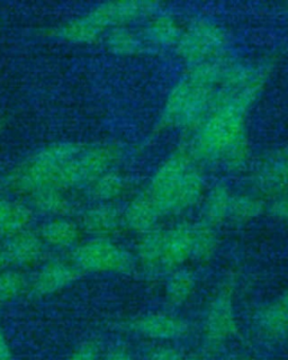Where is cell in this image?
<instances>
[{
	"instance_id": "9a60e30c",
	"label": "cell",
	"mask_w": 288,
	"mask_h": 360,
	"mask_svg": "<svg viewBox=\"0 0 288 360\" xmlns=\"http://www.w3.org/2000/svg\"><path fill=\"white\" fill-rule=\"evenodd\" d=\"M30 294V275L24 270L8 267L0 273V304L16 302Z\"/></svg>"
},
{
	"instance_id": "52a82bcc",
	"label": "cell",
	"mask_w": 288,
	"mask_h": 360,
	"mask_svg": "<svg viewBox=\"0 0 288 360\" xmlns=\"http://www.w3.org/2000/svg\"><path fill=\"white\" fill-rule=\"evenodd\" d=\"M4 250L11 267L24 270L35 269L46 259L48 247L37 232L31 229L22 231L4 240Z\"/></svg>"
},
{
	"instance_id": "ffe728a7",
	"label": "cell",
	"mask_w": 288,
	"mask_h": 360,
	"mask_svg": "<svg viewBox=\"0 0 288 360\" xmlns=\"http://www.w3.org/2000/svg\"><path fill=\"white\" fill-rule=\"evenodd\" d=\"M263 212V202L248 196L232 197L229 217L237 221H249Z\"/></svg>"
},
{
	"instance_id": "3957f363",
	"label": "cell",
	"mask_w": 288,
	"mask_h": 360,
	"mask_svg": "<svg viewBox=\"0 0 288 360\" xmlns=\"http://www.w3.org/2000/svg\"><path fill=\"white\" fill-rule=\"evenodd\" d=\"M81 150L72 143L52 144L8 172L4 180L11 193L30 197L46 188H60L65 166ZM61 189V188H60Z\"/></svg>"
},
{
	"instance_id": "30bf717a",
	"label": "cell",
	"mask_w": 288,
	"mask_h": 360,
	"mask_svg": "<svg viewBox=\"0 0 288 360\" xmlns=\"http://www.w3.org/2000/svg\"><path fill=\"white\" fill-rule=\"evenodd\" d=\"M30 207L34 214L48 217H71L78 210V202L72 191L60 188H46L29 197Z\"/></svg>"
},
{
	"instance_id": "6da1fadb",
	"label": "cell",
	"mask_w": 288,
	"mask_h": 360,
	"mask_svg": "<svg viewBox=\"0 0 288 360\" xmlns=\"http://www.w3.org/2000/svg\"><path fill=\"white\" fill-rule=\"evenodd\" d=\"M216 238L211 225L178 224L144 234L138 247L142 266L150 271L173 273L190 260H204L214 251Z\"/></svg>"
},
{
	"instance_id": "d6986e66",
	"label": "cell",
	"mask_w": 288,
	"mask_h": 360,
	"mask_svg": "<svg viewBox=\"0 0 288 360\" xmlns=\"http://www.w3.org/2000/svg\"><path fill=\"white\" fill-rule=\"evenodd\" d=\"M100 32L87 16L70 20L60 30L61 37L70 42H88L95 39Z\"/></svg>"
},
{
	"instance_id": "ba28073f",
	"label": "cell",
	"mask_w": 288,
	"mask_h": 360,
	"mask_svg": "<svg viewBox=\"0 0 288 360\" xmlns=\"http://www.w3.org/2000/svg\"><path fill=\"white\" fill-rule=\"evenodd\" d=\"M129 329L150 340L174 341L187 335L188 324L169 313L150 312L131 321Z\"/></svg>"
},
{
	"instance_id": "e0dca14e",
	"label": "cell",
	"mask_w": 288,
	"mask_h": 360,
	"mask_svg": "<svg viewBox=\"0 0 288 360\" xmlns=\"http://www.w3.org/2000/svg\"><path fill=\"white\" fill-rule=\"evenodd\" d=\"M195 288L196 281L192 274L187 270L177 269L167 279L166 296L173 305L181 307L192 297Z\"/></svg>"
},
{
	"instance_id": "83f0119b",
	"label": "cell",
	"mask_w": 288,
	"mask_h": 360,
	"mask_svg": "<svg viewBox=\"0 0 288 360\" xmlns=\"http://www.w3.org/2000/svg\"><path fill=\"white\" fill-rule=\"evenodd\" d=\"M235 360H266L263 359V358H256V357H241L237 358V359Z\"/></svg>"
},
{
	"instance_id": "484cf974",
	"label": "cell",
	"mask_w": 288,
	"mask_h": 360,
	"mask_svg": "<svg viewBox=\"0 0 288 360\" xmlns=\"http://www.w3.org/2000/svg\"><path fill=\"white\" fill-rule=\"evenodd\" d=\"M11 267L9 266L8 259H7L6 253L4 250L3 245H0V273L7 268Z\"/></svg>"
},
{
	"instance_id": "cb8c5ba5",
	"label": "cell",
	"mask_w": 288,
	"mask_h": 360,
	"mask_svg": "<svg viewBox=\"0 0 288 360\" xmlns=\"http://www.w3.org/2000/svg\"><path fill=\"white\" fill-rule=\"evenodd\" d=\"M102 360H136L131 354L129 350L125 348H117L110 349L107 354H105L104 357H102Z\"/></svg>"
},
{
	"instance_id": "9c48e42d",
	"label": "cell",
	"mask_w": 288,
	"mask_h": 360,
	"mask_svg": "<svg viewBox=\"0 0 288 360\" xmlns=\"http://www.w3.org/2000/svg\"><path fill=\"white\" fill-rule=\"evenodd\" d=\"M78 224L81 232L93 238L110 239L124 224L123 212L113 202H95L81 212Z\"/></svg>"
},
{
	"instance_id": "ac0fdd59",
	"label": "cell",
	"mask_w": 288,
	"mask_h": 360,
	"mask_svg": "<svg viewBox=\"0 0 288 360\" xmlns=\"http://www.w3.org/2000/svg\"><path fill=\"white\" fill-rule=\"evenodd\" d=\"M232 195L223 186L215 187L204 206V215L207 224L213 225L221 223L229 217L230 206H231Z\"/></svg>"
},
{
	"instance_id": "44dd1931",
	"label": "cell",
	"mask_w": 288,
	"mask_h": 360,
	"mask_svg": "<svg viewBox=\"0 0 288 360\" xmlns=\"http://www.w3.org/2000/svg\"><path fill=\"white\" fill-rule=\"evenodd\" d=\"M65 360H102V348L96 340H86L78 345Z\"/></svg>"
},
{
	"instance_id": "7a4b0ae2",
	"label": "cell",
	"mask_w": 288,
	"mask_h": 360,
	"mask_svg": "<svg viewBox=\"0 0 288 360\" xmlns=\"http://www.w3.org/2000/svg\"><path fill=\"white\" fill-rule=\"evenodd\" d=\"M204 181L187 158L176 157L159 169L148 195L160 214L179 213L201 200Z\"/></svg>"
},
{
	"instance_id": "4fadbf2b",
	"label": "cell",
	"mask_w": 288,
	"mask_h": 360,
	"mask_svg": "<svg viewBox=\"0 0 288 360\" xmlns=\"http://www.w3.org/2000/svg\"><path fill=\"white\" fill-rule=\"evenodd\" d=\"M34 219L27 202L11 198H0V240L27 230Z\"/></svg>"
},
{
	"instance_id": "603a6c76",
	"label": "cell",
	"mask_w": 288,
	"mask_h": 360,
	"mask_svg": "<svg viewBox=\"0 0 288 360\" xmlns=\"http://www.w3.org/2000/svg\"><path fill=\"white\" fill-rule=\"evenodd\" d=\"M0 360H14L12 347L1 326H0Z\"/></svg>"
},
{
	"instance_id": "5bb4252c",
	"label": "cell",
	"mask_w": 288,
	"mask_h": 360,
	"mask_svg": "<svg viewBox=\"0 0 288 360\" xmlns=\"http://www.w3.org/2000/svg\"><path fill=\"white\" fill-rule=\"evenodd\" d=\"M160 215L155 202L147 194L136 197L127 205L123 212V219L124 224L132 230L148 233L152 231Z\"/></svg>"
},
{
	"instance_id": "7c38bea8",
	"label": "cell",
	"mask_w": 288,
	"mask_h": 360,
	"mask_svg": "<svg viewBox=\"0 0 288 360\" xmlns=\"http://www.w3.org/2000/svg\"><path fill=\"white\" fill-rule=\"evenodd\" d=\"M254 328L266 340H285L288 338V307L282 301L265 304L256 311Z\"/></svg>"
},
{
	"instance_id": "8992f818",
	"label": "cell",
	"mask_w": 288,
	"mask_h": 360,
	"mask_svg": "<svg viewBox=\"0 0 288 360\" xmlns=\"http://www.w3.org/2000/svg\"><path fill=\"white\" fill-rule=\"evenodd\" d=\"M80 276L70 259L46 258L30 275V294L37 298L48 297L74 284Z\"/></svg>"
},
{
	"instance_id": "f1b7e54d",
	"label": "cell",
	"mask_w": 288,
	"mask_h": 360,
	"mask_svg": "<svg viewBox=\"0 0 288 360\" xmlns=\"http://www.w3.org/2000/svg\"><path fill=\"white\" fill-rule=\"evenodd\" d=\"M185 360H198V359H196V358H188V359H186V358H185Z\"/></svg>"
},
{
	"instance_id": "277c9868",
	"label": "cell",
	"mask_w": 288,
	"mask_h": 360,
	"mask_svg": "<svg viewBox=\"0 0 288 360\" xmlns=\"http://www.w3.org/2000/svg\"><path fill=\"white\" fill-rule=\"evenodd\" d=\"M69 259L81 274H129L136 266L125 248L104 238L80 242Z\"/></svg>"
},
{
	"instance_id": "d4e9b609",
	"label": "cell",
	"mask_w": 288,
	"mask_h": 360,
	"mask_svg": "<svg viewBox=\"0 0 288 360\" xmlns=\"http://www.w3.org/2000/svg\"><path fill=\"white\" fill-rule=\"evenodd\" d=\"M271 212L276 215L277 217L284 219L288 222V197L282 198V200H277L274 202V205L271 207Z\"/></svg>"
},
{
	"instance_id": "8fae6325",
	"label": "cell",
	"mask_w": 288,
	"mask_h": 360,
	"mask_svg": "<svg viewBox=\"0 0 288 360\" xmlns=\"http://www.w3.org/2000/svg\"><path fill=\"white\" fill-rule=\"evenodd\" d=\"M37 233L46 247L57 250H74L80 243L81 230L71 217H48Z\"/></svg>"
},
{
	"instance_id": "5b68a950",
	"label": "cell",
	"mask_w": 288,
	"mask_h": 360,
	"mask_svg": "<svg viewBox=\"0 0 288 360\" xmlns=\"http://www.w3.org/2000/svg\"><path fill=\"white\" fill-rule=\"evenodd\" d=\"M204 340L209 349L220 348L237 331L235 302L229 290H222L212 298L203 322Z\"/></svg>"
},
{
	"instance_id": "2e32d148",
	"label": "cell",
	"mask_w": 288,
	"mask_h": 360,
	"mask_svg": "<svg viewBox=\"0 0 288 360\" xmlns=\"http://www.w3.org/2000/svg\"><path fill=\"white\" fill-rule=\"evenodd\" d=\"M125 188L126 183L124 178L110 170L88 186L87 194L96 202H113L122 196Z\"/></svg>"
},
{
	"instance_id": "4316f807",
	"label": "cell",
	"mask_w": 288,
	"mask_h": 360,
	"mask_svg": "<svg viewBox=\"0 0 288 360\" xmlns=\"http://www.w3.org/2000/svg\"><path fill=\"white\" fill-rule=\"evenodd\" d=\"M280 301L285 304L286 307H288V288L285 290V292L282 294V298H280Z\"/></svg>"
},
{
	"instance_id": "7402d4cb",
	"label": "cell",
	"mask_w": 288,
	"mask_h": 360,
	"mask_svg": "<svg viewBox=\"0 0 288 360\" xmlns=\"http://www.w3.org/2000/svg\"><path fill=\"white\" fill-rule=\"evenodd\" d=\"M145 360H185L178 349L170 346H160L152 349Z\"/></svg>"
}]
</instances>
